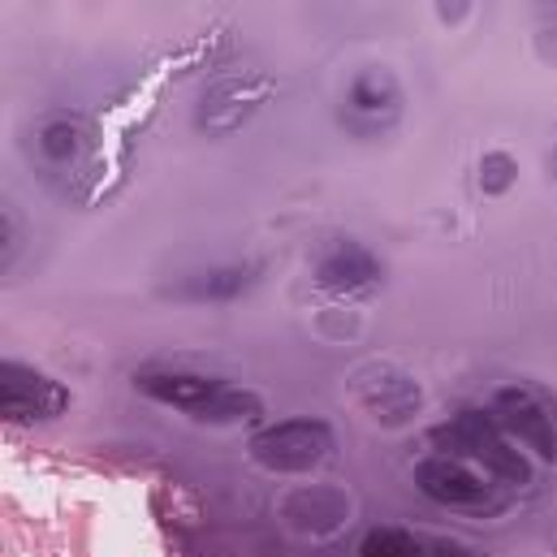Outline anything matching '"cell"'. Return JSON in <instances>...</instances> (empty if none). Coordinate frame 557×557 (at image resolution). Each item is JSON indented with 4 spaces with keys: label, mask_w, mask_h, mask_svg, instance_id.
<instances>
[{
    "label": "cell",
    "mask_w": 557,
    "mask_h": 557,
    "mask_svg": "<svg viewBox=\"0 0 557 557\" xmlns=\"http://www.w3.org/2000/svg\"><path fill=\"white\" fill-rule=\"evenodd\" d=\"M484 411L515 445L532 449L541 462H557V419L541 394L528 385H502Z\"/></svg>",
    "instance_id": "5b68a950"
},
{
    "label": "cell",
    "mask_w": 557,
    "mask_h": 557,
    "mask_svg": "<svg viewBox=\"0 0 557 557\" xmlns=\"http://www.w3.org/2000/svg\"><path fill=\"white\" fill-rule=\"evenodd\" d=\"M403 104H407V100H403V83L394 78V70L372 65V70H359V74L350 78V87H346V96H342V122H346L350 135L376 139V135H385L389 126H398Z\"/></svg>",
    "instance_id": "8992f818"
},
{
    "label": "cell",
    "mask_w": 557,
    "mask_h": 557,
    "mask_svg": "<svg viewBox=\"0 0 557 557\" xmlns=\"http://www.w3.org/2000/svg\"><path fill=\"white\" fill-rule=\"evenodd\" d=\"M428 557H475L467 545H454V541H428Z\"/></svg>",
    "instance_id": "2e32d148"
},
{
    "label": "cell",
    "mask_w": 557,
    "mask_h": 557,
    "mask_svg": "<svg viewBox=\"0 0 557 557\" xmlns=\"http://www.w3.org/2000/svg\"><path fill=\"white\" fill-rule=\"evenodd\" d=\"M285 515H289L302 532H333V528L346 519V497H342L337 488H307V493H298V497L285 506Z\"/></svg>",
    "instance_id": "4fadbf2b"
},
{
    "label": "cell",
    "mask_w": 557,
    "mask_h": 557,
    "mask_svg": "<svg viewBox=\"0 0 557 557\" xmlns=\"http://www.w3.org/2000/svg\"><path fill=\"white\" fill-rule=\"evenodd\" d=\"M554 173H557V147H554Z\"/></svg>",
    "instance_id": "e0dca14e"
},
{
    "label": "cell",
    "mask_w": 557,
    "mask_h": 557,
    "mask_svg": "<svg viewBox=\"0 0 557 557\" xmlns=\"http://www.w3.org/2000/svg\"><path fill=\"white\" fill-rule=\"evenodd\" d=\"M139 394H147L160 407H173L182 416L199 419V423H256L264 416V403L251 389H238L230 381L203 376V372H186V368H139L135 372Z\"/></svg>",
    "instance_id": "6da1fadb"
},
{
    "label": "cell",
    "mask_w": 557,
    "mask_h": 557,
    "mask_svg": "<svg viewBox=\"0 0 557 557\" xmlns=\"http://www.w3.org/2000/svg\"><path fill=\"white\" fill-rule=\"evenodd\" d=\"M337 454V436L324 419L315 416H294L269 423L251 436V458L264 467V471H277V475H302V471H315L324 467L329 458Z\"/></svg>",
    "instance_id": "3957f363"
},
{
    "label": "cell",
    "mask_w": 557,
    "mask_h": 557,
    "mask_svg": "<svg viewBox=\"0 0 557 557\" xmlns=\"http://www.w3.org/2000/svg\"><path fill=\"white\" fill-rule=\"evenodd\" d=\"M515 177H519V164L510 151H488L480 160V190L484 195H506L515 186Z\"/></svg>",
    "instance_id": "9a60e30c"
},
{
    "label": "cell",
    "mask_w": 557,
    "mask_h": 557,
    "mask_svg": "<svg viewBox=\"0 0 557 557\" xmlns=\"http://www.w3.org/2000/svg\"><path fill=\"white\" fill-rule=\"evenodd\" d=\"M381 281H385V269L363 243H329L315 260V285L337 298H363Z\"/></svg>",
    "instance_id": "9c48e42d"
},
{
    "label": "cell",
    "mask_w": 557,
    "mask_h": 557,
    "mask_svg": "<svg viewBox=\"0 0 557 557\" xmlns=\"http://www.w3.org/2000/svg\"><path fill=\"white\" fill-rule=\"evenodd\" d=\"M359 557H428V541H419L403 528H376L363 536Z\"/></svg>",
    "instance_id": "5bb4252c"
},
{
    "label": "cell",
    "mask_w": 557,
    "mask_h": 557,
    "mask_svg": "<svg viewBox=\"0 0 557 557\" xmlns=\"http://www.w3.org/2000/svg\"><path fill=\"white\" fill-rule=\"evenodd\" d=\"M355 398L368 416L385 428H403L419 416L423 407V389H419L416 376L398 372V368H385V363H372L355 376Z\"/></svg>",
    "instance_id": "ba28073f"
},
{
    "label": "cell",
    "mask_w": 557,
    "mask_h": 557,
    "mask_svg": "<svg viewBox=\"0 0 557 557\" xmlns=\"http://www.w3.org/2000/svg\"><path fill=\"white\" fill-rule=\"evenodd\" d=\"M70 411V389L26 363H4L0 368V416L4 423H48V419Z\"/></svg>",
    "instance_id": "52a82bcc"
},
{
    "label": "cell",
    "mask_w": 557,
    "mask_h": 557,
    "mask_svg": "<svg viewBox=\"0 0 557 557\" xmlns=\"http://www.w3.org/2000/svg\"><path fill=\"white\" fill-rule=\"evenodd\" d=\"M416 488L428 502L462 515H502L510 506V497L493 488V480H484L480 471H471L462 458H449V454H432L419 462Z\"/></svg>",
    "instance_id": "277c9868"
},
{
    "label": "cell",
    "mask_w": 557,
    "mask_h": 557,
    "mask_svg": "<svg viewBox=\"0 0 557 557\" xmlns=\"http://www.w3.org/2000/svg\"><path fill=\"white\" fill-rule=\"evenodd\" d=\"M256 277H260V264H216L186 277L177 285V294L190 302H234L256 285Z\"/></svg>",
    "instance_id": "7c38bea8"
},
{
    "label": "cell",
    "mask_w": 557,
    "mask_h": 557,
    "mask_svg": "<svg viewBox=\"0 0 557 557\" xmlns=\"http://www.w3.org/2000/svg\"><path fill=\"white\" fill-rule=\"evenodd\" d=\"M432 445L436 454H467L475 458L480 467H488L493 480L502 484H515V488H528L532 484V467L528 458L515 449V441L488 419V411H462V416L445 419L441 428H432Z\"/></svg>",
    "instance_id": "7a4b0ae2"
},
{
    "label": "cell",
    "mask_w": 557,
    "mask_h": 557,
    "mask_svg": "<svg viewBox=\"0 0 557 557\" xmlns=\"http://www.w3.org/2000/svg\"><path fill=\"white\" fill-rule=\"evenodd\" d=\"M30 151H35V160H44L48 169H70V164H78L83 151H87V126H83L78 117H65V113L44 117L39 131H35Z\"/></svg>",
    "instance_id": "8fae6325"
},
{
    "label": "cell",
    "mask_w": 557,
    "mask_h": 557,
    "mask_svg": "<svg viewBox=\"0 0 557 557\" xmlns=\"http://www.w3.org/2000/svg\"><path fill=\"white\" fill-rule=\"evenodd\" d=\"M269 96V78H225L216 87H208L203 104H199V131L221 139L234 135Z\"/></svg>",
    "instance_id": "30bf717a"
}]
</instances>
